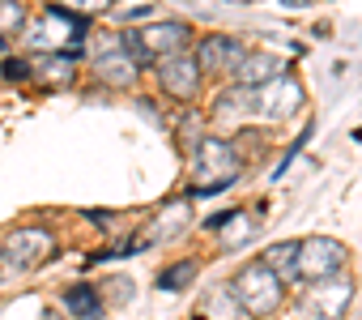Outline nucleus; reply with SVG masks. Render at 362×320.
Returning a JSON list of instances; mask_svg holds the SVG:
<instances>
[{"label": "nucleus", "mask_w": 362, "mask_h": 320, "mask_svg": "<svg viewBox=\"0 0 362 320\" xmlns=\"http://www.w3.org/2000/svg\"><path fill=\"white\" fill-rule=\"evenodd\" d=\"M230 295H235L239 312H247V316H269V312H277V307H281V299H286L281 282H277L260 261H252V265H243V269L235 273Z\"/></svg>", "instance_id": "1"}, {"label": "nucleus", "mask_w": 362, "mask_h": 320, "mask_svg": "<svg viewBox=\"0 0 362 320\" xmlns=\"http://www.w3.org/2000/svg\"><path fill=\"white\" fill-rule=\"evenodd\" d=\"M86 39V18L69 9H47L39 26H30V47L39 56H77V43Z\"/></svg>", "instance_id": "2"}, {"label": "nucleus", "mask_w": 362, "mask_h": 320, "mask_svg": "<svg viewBox=\"0 0 362 320\" xmlns=\"http://www.w3.org/2000/svg\"><path fill=\"white\" fill-rule=\"evenodd\" d=\"M345 261H349L345 244H337V239H328V235H311V239H303V244H298L294 278H298V282H307V286H315V282L337 278V273L345 269Z\"/></svg>", "instance_id": "3"}, {"label": "nucleus", "mask_w": 362, "mask_h": 320, "mask_svg": "<svg viewBox=\"0 0 362 320\" xmlns=\"http://www.w3.org/2000/svg\"><path fill=\"white\" fill-rule=\"evenodd\" d=\"M0 256H5L9 269H39L56 256V235L47 227H18V231H9Z\"/></svg>", "instance_id": "4"}, {"label": "nucleus", "mask_w": 362, "mask_h": 320, "mask_svg": "<svg viewBox=\"0 0 362 320\" xmlns=\"http://www.w3.org/2000/svg\"><path fill=\"white\" fill-rule=\"evenodd\" d=\"M239 158H235V149L226 145V141H218V137H201L197 141V171H201V184H214V188H230L235 184V167Z\"/></svg>", "instance_id": "5"}, {"label": "nucleus", "mask_w": 362, "mask_h": 320, "mask_svg": "<svg viewBox=\"0 0 362 320\" xmlns=\"http://www.w3.org/2000/svg\"><path fill=\"white\" fill-rule=\"evenodd\" d=\"M349 299H354V282L349 278H328V282L311 286V295L303 299V312L311 320H341L349 312Z\"/></svg>", "instance_id": "6"}, {"label": "nucleus", "mask_w": 362, "mask_h": 320, "mask_svg": "<svg viewBox=\"0 0 362 320\" xmlns=\"http://www.w3.org/2000/svg\"><path fill=\"white\" fill-rule=\"evenodd\" d=\"M298 107H303V86L294 77H277V81L260 86L256 103H252V111L264 115V120H290Z\"/></svg>", "instance_id": "7"}, {"label": "nucleus", "mask_w": 362, "mask_h": 320, "mask_svg": "<svg viewBox=\"0 0 362 320\" xmlns=\"http://www.w3.org/2000/svg\"><path fill=\"white\" fill-rule=\"evenodd\" d=\"M132 35H136V43L145 47V56H149V60L179 56V52L192 43V35H188V26H184V22H153V26H136Z\"/></svg>", "instance_id": "8"}, {"label": "nucleus", "mask_w": 362, "mask_h": 320, "mask_svg": "<svg viewBox=\"0 0 362 320\" xmlns=\"http://www.w3.org/2000/svg\"><path fill=\"white\" fill-rule=\"evenodd\" d=\"M136 64H132V56L119 47V35H107L103 39V47H98V56H94V77L103 81V86H115V90H124V86H132L136 81Z\"/></svg>", "instance_id": "9"}, {"label": "nucleus", "mask_w": 362, "mask_h": 320, "mask_svg": "<svg viewBox=\"0 0 362 320\" xmlns=\"http://www.w3.org/2000/svg\"><path fill=\"white\" fill-rule=\"evenodd\" d=\"M158 81H162V90L170 94V98H197V90H201V64L188 56V52H179V56H166V60H158Z\"/></svg>", "instance_id": "10"}, {"label": "nucleus", "mask_w": 362, "mask_h": 320, "mask_svg": "<svg viewBox=\"0 0 362 320\" xmlns=\"http://www.w3.org/2000/svg\"><path fill=\"white\" fill-rule=\"evenodd\" d=\"M286 69H290V60H281V56H273V52H256V56H243V60L235 64V86L260 90V86L286 77Z\"/></svg>", "instance_id": "11"}, {"label": "nucleus", "mask_w": 362, "mask_h": 320, "mask_svg": "<svg viewBox=\"0 0 362 320\" xmlns=\"http://www.w3.org/2000/svg\"><path fill=\"white\" fill-rule=\"evenodd\" d=\"M192 60L201 64V73H205V69H230V73H235V64L243 60V47H239L230 35H209V39H201V47H197Z\"/></svg>", "instance_id": "12"}, {"label": "nucleus", "mask_w": 362, "mask_h": 320, "mask_svg": "<svg viewBox=\"0 0 362 320\" xmlns=\"http://www.w3.org/2000/svg\"><path fill=\"white\" fill-rule=\"evenodd\" d=\"M60 299H64V312L77 316V320H98V316H103V295H98L94 286H86V282L69 286Z\"/></svg>", "instance_id": "13"}, {"label": "nucleus", "mask_w": 362, "mask_h": 320, "mask_svg": "<svg viewBox=\"0 0 362 320\" xmlns=\"http://www.w3.org/2000/svg\"><path fill=\"white\" fill-rule=\"evenodd\" d=\"M294 256H298V244L286 239V244H269L264 256H260V265H264L277 282H286V278H294Z\"/></svg>", "instance_id": "14"}, {"label": "nucleus", "mask_w": 362, "mask_h": 320, "mask_svg": "<svg viewBox=\"0 0 362 320\" xmlns=\"http://www.w3.org/2000/svg\"><path fill=\"white\" fill-rule=\"evenodd\" d=\"M73 60L77 56H35V64H30V77H39V81H47V86H60V81H69L73 77Z\"/></svg>", "instance_id": "15"}, {"label": "nucleus", "mask_w": 362, "mask_h": 320, "mask_svg": "<svg viewBox=\"0 0 362 320\" xmlns=\"http://www.w3.org/2000/svg\"><path fill=\"white\" fill-rule=\"evenodd\" d=\"M252 103H256V90H247V86H230V90H222V98H218V115H243V111H252Z\"/></svg>", "instance_id": "16"}, {"label": "nucleus", "mask_w": 362, "mask_h": 320, "mask_svg": "<svg viewBox=\"0 0 362 320\" xmlns=\"http://www.w3.org/2000/svg\"><path fill=\"white\" fill-rule=\"evenodd\" d=\"M235 312H239V303H235L230 286H222L205 299V320H235Z\"/></svg>", "instance_id": "17"}, {"label": "nucleus", "mask_w": 362, "mask_h": 320, "mask_svg": "<svg viewBox=\"0 0 362 320\" xmlns=\"http://www.w3.org/2000/svg\"><path fill=\"white\" fill-rule=\"evenodd\" d=\"M22 26H26L22 0H0V39H5V35H18Z\"/></svg>", "instance_id": "18"}, {"label": "nucleus", "mask_w": 362, "mask_h": 320, "mask_svg": "<svg viewBox=\"0 0 362 320\" xmlns=\"http://www.w3.org/2000/svg\"><path fill=\"white\" fill-rule=\"evenodd\" d=\"M192 278H197V261H179V265H170V269L158 278V286H162V290H184Z\"/></svg>", "instance_id": "19"}, {"label": "nucleus", "mask_w": 362, "mask_h": 320, "mask_svg": "<svg viewBox=\"0 0 362 320\" xmlns=\"http://www.w3.org/2000/svg\"><path fill=\"white\" fill-rule=\"evenodd\" d=\"M184 222H188V201H175L170 214H162L158 235H179V231H184Z\"/></svg>", "instance_id": "20"}, {"label": "nucleus", "mask_w": 362, "mask_h": 320, "mask_svg": "<svg viewBox=\"0 0 362 320\" xmlns=\"http://www.w3.org/2000/svg\"><path fill=\"white\" fill-rule=\"evenodd\" d=\"M111 5H115V0H64V9L77 13V18H81V13H107Z\"/></svg>", "instance_id": "21"}, {"label": "nucleus", "mask_w": 362, "mask_h": 320, "mask_svg": "<svg viewBox=\"0 0 362 320\" xmlns=\"http://www.w3.org/2000/svg\"><path fill=\"white\" fill-rule=\"evenodd\" d=\"M226 227H230L226 248H235V244H243V239H247V218H243V214H230V222H226Z\"/></svg>", "instance_id": "22"}, {"label": "nucleus", "mask_w": 362, "mask_h": 320, "mask_svg": "<svg viewBox=\"0 0 362 320\" xmlns=\"http://www.w3.org/2000/svg\"><path fill=\"white\" fill-rule=\"evenodd\" d=\"M5 77H13V81L30 77V60H9V64H5Z\"/></svg>", "instance_id": "23"}, {"label": "nucleus", "mask_w": 362, "mask_h": 320, "mask_svg": "<svg viewBox=\"0 0 362 320\" xmlns=\"http://www.w3.org/2000/svg\"><path fill=\"white\" fill-rule=\"evenodd\" d=\"M128 5H132V9H149V5H153V0H128Z\"/></svg>", "instance_id": "24"}, {"label": "nucleus", "mask_w": 362, "mask_h": 320, "mask_svg": "<svg viewBox=\"0 0 362 320\" xmlns=\"http://www.w3.org/2000/svg\"><path fill=\"white\" fill-rule=\"evenodd\" d=\"M290 5H311V0H290Z\"/></svg>", "instance_id": "25"}, {"label": "nucleus", "mask_w": 362, "mask_h": 320, "mask_svg": "<svg viewBox=\"0 0 362 320\" xmlns=\"http://www.w3.org/2000/svg\"><path fill=\"white\" fill-rule=\"evenodd\" d=\"M230 5H252V0H230Z\"/></svg>", "instance_id": "26"}]
</instances>
